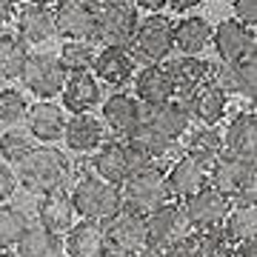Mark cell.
I'll use <instances>...</instances> for the list:
<instances>
[{
	"mask_svg": "<svg viewBox=\"0 0 257 257\" xmlns=\"http://www.w3.org/2000/svg\"><path fill=\"white\" fill-rule=\"evenodd\" d=\"M166 69H169L172 80H175V97L192 94L197 86H203L211 77V66L192 55H183L177 60H172V63H166Z\"/></svg>",
	"mask_w": 257,
	"mask_h": 257,
	"instance_id": "83f0119b",
	"label": "cell"
},
{
	"mask_svg": "<svg viewBox=\"0 0 257 257\" xmlns=\"http://www.w3.org/2000/svg\"><path fill=\"white\" fill-rule=\"evenodd\" d=\"M20 77H23V86H26L29 92H35L40 100H52L63 89L66 69L57 60V55L37 49V52H26Z\"/></svg>",
	"mask_w": 257,
	"mask_h": 257,
	"instance_id": "ba28073f",
	"label": "cell"
},
{
	"mask_svg": "<svg viewBox=\"0 0 257 257\" xmlns=\"http://www.w3.org/2000/svg\"><path fill=\"white\" fill-rule=\"evenodd\" d=\"M100 257H135V254H126V251H117V248H106Z\"/></svg>",
	"mask_w": 257,
	"mask_h": 257,
	"instance_id": "bcb514c9",
	"label": "cell"
},
{
	"mask_svg": "<svg viewBox=\"0 0 257 257\" xmlns=\"http://www.w3.org/2000/svg\"><path fill=\"white\" fill-rule=\"evenodd\" d=\"M55 29L63 40H92L94 29V0H57L55 3Z\"/></svg>",
	"mask_w": 257,
	"mask_h": 257,
	"instance_id": "7c38bea8",
	"label": "cell"
},
{
	"mask_svg": "<svg viewBox=\"0 0 257 257\" xmlns=\"http://www.w3.org/2000/svg\"><path fill=\"white\" fill-rule=\"evenodd\" d=\"M203 0H166V6H172L175 12H189V9H194V6H200Z\"/></svg>",
	"mask_w": 257,
	"mask_h": 257,
	"instance_id": "ee69618b",
	"label": "cell"
},
{
	"mask_svg": "<svg viewBox=\"0 0 257 257\" xmlns=\"http://www.w3.org/2000/svg\"><path fill=\"white\" fill-rule=\"evenodd\" d=\"M26 109H29V103L23 97V92H18V89H3L0 92V123L15 126V123L23 120Z\"/></svg>",
	"mask_w": 257,
	"mask_h": 257,
	"instance_id": "74e56055",
	"label": "cell"
},
{
	"mask_svg": "<svg viewBox=\"0 0 257 257\" xmlns=\"http://www.w3.org/2000/svg\"><path fill=\"white\" fill-rule=\"evenodd\" d=\"M152 257H189L183 248H172V251H155Z\"/></svg>",
	"mask_w": 257,
	"mask_h": 257,
	"instance_id": "f6af8a7d",
	"label": "cell"
},
{
	"mask_svg": "<svg viewBox=\"0 0 257 257\" xmlns=\"http://www.w3.org/2000/svg\"><path fill=\"white\" fill-rule=\"evenodd\" d=\"M74 217H77V211H74V206H72V197H69L63 189L43 194V200L37 206V223H40L43 229H49L52 234H57V237L72 229Z\"/></svg>",
	"mask_w": 257,
	"mask_h": 257,
	"instance_id": "603a6c76",
	"label": "cell"
},
{
	"mask_svg": "<svg viewBox=\"0 0 257 257\" xmlns=\"http://www.w3.org/2000/svg\"><path fill=\"white\" fill-rule=\"evenodd\" d=\"M211 80L220 86L223 92H234L246 100H254V89H257V66L254 55L234 60V63H223V66H211Z\"/></svg>",
	"mask_w": 257,
	"mask_h": 257,
	"instance_id": "ffe728a7",
	"label": "cell"
},
{
	"mask_svg": "<svg viewBox=\"0 0 257 257\" xmlns=\"http://www.w3.org/2000/svg\"><path fill=\"white\" fill-rule=\"evenodd\" d=\"M69 197H72L74 211L80 214L83 220H94V223H103L106 217H111L123 206L120 189L106 183V180H100L97 175H83L74 183Z\"/></svg>",
	"mask_w": 257,
	"mask_h": 257,
	"instance_id": "277c9868",
	"label": "cell"
},
{
	"mask_svg": "<svg viewBox=\"0 0 257 257\" xmlns=\"http://www.w3.org/2000/svg\"><path fill=\"white\" fill-rule=\"evenodd\" d=\"M100 120H103V126H106V132H111L114 138L126 140L128 135H135L138 126H140V100L135 94L114 92L111 97L103 100Z\"/></svg>",
	"mask_w": 257,
	"mask_h": 257,
	"instance_id": "2e32d148",
	"label": "cell"
},
{
	"mask_svg": "<svg viewBox=\"0 0 257 257\" xmlns=\"http://www.w3.org/2000/svg\"><path fill=\"white\" fill-rule=\"evenodd\" d=\"M60 94H63V106L72 111V114L92 111L94 106L100 103V80H97L89 69H86V72H66Z\"/></svg>",
	"mask_w": 257,
	"mask_h": 257,
	"instance_id": "44dd1931",
	"label": "cell"
},
{
	"mask_svg": "<svg viewBox=\"0 0 257 257\" xmlns=\"http://www.w3.org/2000/svg\"><path fill=\"white\" fill-rule=\"evenodd\" d=\"M26 46L15 35H0V80H15L23 69Z\"/></svg>",
	"mask_w": 257,
	"mask_h": 257,
	"instance_id": "e575fe53",
	"label": "cell"
},
{
	"mask_svg": "<svg viewBox=\"0 0 257 257\" xmlns=\"http://www.w3.org/2000/svg\"><path fill=\"white\" fill-rule=\"evenodd\" d=\"M226 152L223 146V132H217L214 126H200L194 128L189 140H186V155L194 157V160H200L203 166H211V160H217V157Z\"/></svg>",
	"mask_w": 257,
	"mask_h": 257,
	"instance_id": "1f68e13d",
	"label": "cell"
},
{
	"mask_svg": "<svg viewBox=\"0 0 257 257\" xmlns=\"http://www.w3.org/2000/svg\"><path fill=\"white\" fill-rule=\"evenodd\" d=\"M92 169L94 175L111 186H120L128 177V160L123 140H103L100 146L92 152Z\"/></svg>",
	"mask_w": 257,
	"mask_h": 257,
	"instance_id": "cb8c5ba5",
	"label": "cell"
},
{
	"mask_svg": "<svg viewBox=\"0 0 257 257\" xmlns=\"http://www.w3.org/2000/svg\"><path fill=\"white\" fill-rule=\"evenodd\" d=\"M26 132L35 140H40L43 146L63 140V128H66V111L52 100H37L35 106L26 109Z\"/></svg>",
	"mask_w": 257,
	"mask_h": 257,
	"instance_id": "e0dca14e",
	"label": "cell"
},
{
	"mask_svg": "<svg viewBox=\"0 0 257 257\" xmlns=\"http://www.w3.org/2000/svg\"><path fill=\"white\" fill-rule=\"evenodd\" d=\"M192 226L186 220L180 206L166 203L160 209L146 214V251H172V248H183V243L192 237Z\"/></svg>",
	"mask_w": 257,
	"mask_h": 257,
	"instance_id": "5b68a950",
	"label": "cell"
},
{
	"mask_svg": "<svg viewBox=\"0 0 257 257\" xmlns=\"http://www.w3.org/2000/svg\"><path fill=\"white\" fill-rule=\"evenodd\" d=\"M15 254L18 257H63V243L57 234L43 229L40 223H29L23 234L15 243Z\"/></svg>",
	"mask_w": 257,
	"mask_h": 257,
	"instance_id": "f1b7e54d",
	"label": "cell"
},
{
	"mask_svg": "<svg viewBox=\"0 0 257 257\" xmlns=\"http://www.w3.org/2000/svg\"><path fill=\"white\" fill-rule=\"evenodd\" d=\"M117 189H120V200H123V206L140 211V214H149V211L160 209V206H166V203L172 200L169 186H166V177H163L160 169L132 172Z\"/></svg>",
	"mask_w": 257,
	"mask_h": 257,
	"instance_id": "8992f818",
	"label": "cell"
},
{
	"mask_svg": "<svg viewBox=\"0 0 257 257\" xmlns=\"http://www.w3.org/2000/svg\"><path fill=\"white\" fill-rule=\"evenodd\" d=\"M29 3H40V6H52V3H57V0H29Z\"/></svg>",
	"mask_w": 257,
	"mask_h": 257,
	"instance_id": "c3c4849f",
	"label": "cell"
},
{
	"mask_svg": "<svg viewBox=\"0 0 257 257\" xmlns=\"http://www.w3.org/2000/svg\"><path fill=\"white\" fill-rule=\"evenodd\" d=\"M103 237H106V248H117L126 254L143 257L146 251V214L120 206L111 217L100 223Z\"/></svg>",
	"mask_w": 257,
	"mask_h": 257,
	"instance_id": "52a82bcc",
	"label": "cell"
},
{
	"mask_svg": "<svg viewBox=\"0 0 257 257\" xmlns=\"http://www.w3.org/2000/svg\"><path fill=\"white\" fill-rule=\"evenodd\" d=\"M35 146H37L35 138L29 135L26 128L12 126V128H6V132H0V157H3L9 166H12V163L18 166Z\"/></svg>",
	"mask_w": 257,
	"mask_h": 257,
	"instance_id": "836d02e7",
	"label": "cell"
},
{
	"mask_svg": "<svg viewBox=\"0 0 257 257\" xmlns=\"http://www.w3.org/2000/svg\"><path fill=\"white\" fill-rule=\"evenodd\" d=\"M229 206L231 200L226 194H220L214 186L206 183L200 192L189 194L180 209H183L186 220L194 231H206V229H220L226 214H229Z\"/></svg>",
	"mask_w": 257,
	"mask_h": 257,
	"instance_id": "8fae6325",
	"label": "cell"
},
{
	"mask_svg": "<svg viewBox=\"0 0 257 257\" xmlns=\"http://www.w3.org/2000/svg\"><path fill=\"white\" fill-rule=\"evenodd\" d=\"M223 146L229 155L254 160L257 155V117L254 111H240L229 123V128L223 132Z\"/></svg>",
	"mask_w": 257,
	"mask_h": 257,
	"instance_id": "484cf974",
	"label": "cell"
},
{
	"mask_svg": "<svg viewBox=\"0 0 257 257\" xmlns=\"http://www.w3.org/2000/svg\"><path fill=\"white\" fill-rule=\"evenodd\" d=\"M209 186L231 203H254V160L223 152L209 166Z\"/></svg>",
	"mask_w": 257,
	"mask_h": 257,
	"instance_id": "7a4b0ae2",
	"label": "cell"
},
{
	"mask_svg": "<svg viewBox=\"0 0 257 257\" xmlns=\"http://www.w3.org/2000/svg\"><path fill=\"white\" fill-rule=\"evenodd\" d=\"M183 251L189 257H229V240L223 234V229H206L197 231L183 243Z\"/></svg>",
	"mask_w": 257,
	"mask_h": 257,
	"instance_id": "d6a6232c",
	"label": "cell"
},
{
	"mask_svg": "<svg viewBox=\"0 0 257 257\" xmlns=\"http://www.w3.org/2000/svg\"><path fill=\"white\" fill-rule=\"evenodd\" d=\"M63 140L66 146L77 152V155H92L94 149L106 140V126L103 120L92 111H80L66 117V128H63Z\"/></svg>",
	"mask_w": 257,
	"mask_h": 257,
	"instance_id": "ac0fdd59",
	"label": "cell"
},
{
	"mask_svg": "<svg viewBox=\"0 0 257 257\" xmlns=\"http://www.w3.org/2000/svg\"><path fill=\"white\" fill-rule=\"evenodd\" d=\"M138 26V9L132 0H94L92 40L103 46H128Z\"/></svg>",
	"mask_w": 257,
	"mask_h": 257,
	"instance_id": "3957f363",
	"label": "cell"
},
{
	"mask_svg": "<svg viewBox=\"0 0 257 257\" xmlns=\"http://www.w3.org/2000/svg\"><path fill=\"white\" fill-rule=\"evenodd\" d=\"M211 43V26L206 18H183L175 23V49H180L183 55L197 57L203 49Z\"/></svg>",
	"mask_w": 257,
	"mask_h": 257,
	"instance_id": "4dcf8cb0",
	"label": "cell"
},
{
	"mask_svg": "<svg viewBox=\"0 0 257 257\" xmlns=\"http://www.w3.org/2000/svg\"><path fill=\"white\" fill-rule=\"evenodd\" d=\"M189 117L192 114L175 97L166 103H152V106L140 103V126L138 128H143V132H149V135H155L160 140L177 143L189 132Z\"/></svg>",
	"mask_w": 257,
	"mask_h": 257,
	"instance_id": "30bf717a",
	"label": "cell"
},
{
	"mask_svg": "<svg viewBox=\"0 0 257 257\" xmlns=\"http://www.w3.org/2000/svg\"><path fill=\"white\" fill-rule=\"evenodd\" d=\"M15 26H18V37L23 43H32V46H40V43H49L52 37H57L55 29V12L52 6H40V3H23L15 9Z\"/></svg>",
	"mask_w": 257,
	"mask_h": 257,
	"instance_id": "9a60e30c",
	"label": "cell"
},
{
	"mask_svg": "<svg viewBox=\"0 0 257 257\" xmlns=\"http://www.w3.org/2000/svg\"><path fill=\"white\" fill-rule=\"evenodd\" d=\"M177 103L189 114H194L200 120V126H217L223 120V114H226V109H229V94L209 77L203 86H197L192 94H183Z\"/></svg>",
	"mask_w": 257,
	"mask_h": 257,
	"instance_id": "4fadbf2b",
	"label": "cell"
},
{
	"mask_svg": "<svg viewBox=\"0 0 257 257\" xmlns=\"http://www.w3.org/2000/svg\"><path fill=\"white\" fill-rule=\"evenodd\" d=\"M15 9H18L15 0H0V26H6V23L15 18Z\"/></svg>",
	"mask_w": 257,
	"mask_h": 257,
	"instance_id": "b9f144b4",
	"label": "cell"
},
{
	"mask_svg": "<svg viewBox=\"0 0 257 257\" xmlns=\"http://www.w3.org/2000/svg\"><path fill=\"white\" fill-rule=\"evenodd\" d=\"M163 177H166V186H169V194L186 200L189 194L200 192L203 186L209 183V166H203L200 160L183 155L169 166V172H163Z\"/></svg>",
	"mask_w": 257,
	"mask_h": 257,
	"instance_id": "d6986e66",
	"label": "cell"
},
{
	"mask_svg": "<svg viewBox=\"0 0 257 257\" xmlns=\"http://www.w3.org/2000/svg\"><path fill=\"white\" fill-rule=\"evenodd\" d=\"M69 175H72V163L55 146H35L18 163V172H15L18 186H23L26 192L37 194V197L63 189Z\"/></svg>",
	"mask_w": 257,
	"mask_h": 257,
	"instance_id": "6da1fadb",
	"label": "cell"
},
{
	"mask_svg": "<svg viewBox=\"0 0 257 257\" xmlns=\"http://www.w3.org/2000/svg\"><path fill=\"white\" fill-rule=\"evenodd\" d=\"M106 251V237H103L100 223L83 220L74 223L72 229L66 231L63 254L69 257H100Z\"/></svg>",
	"mask_w": 257,
	"mask_h": 257,
	"instance_id": "4316f807",
	"label": "cell"
},
{
	"mask_svg": "<svg viewBox=\"0 0 257 257\" xmlns=\"http://www.w3.org/2000/svg\"><path fill=\"white\" fill-rule=\"evenodd\" d=\"M128 43L135 46V52L140 57H146L149 63H163L175 49V23L163 18L160 12L146 15L143 20H138Z\"/></svg>",
	"mask_w": 257,
	"mask_h": 257,
	"instance_id": "9c48e42d",
	"label": "cell"
},
{
	"mask_svg": "<svg viewBox=\"0 0 257 257\" xmlns=\"http://www.w3.org/2000/svg\"><path fill=\"white\" fill-rule=\"evenodd\" d=\"M234 20L254 29L257 20V0H234Z\"/></svg>",
	"mask_w": 257,
	"mask_h": 257,
	"instance_id": "ab89813d",
	"label": "cell"
},
{
	"mask_svg": "<svg viewBox=\"0 0 257 257\" xmlns=\"http://www.w3.org/2000/svg\"><path fill=\"white\" fill-rule=\"evenodd\" d=\"M0 257H18V254H15L12 248H0Z\"/></svg>",
	"mask_w": 257,
	"mask_h": 257,
	"instance_id": "7dc6e473",
	"label": "cell"
},
{
	"mask_svg": "<svg viewBox=\"0 0 257 257\" xmlns=\"http://www.w3.org/2000/svg\"><path fill=\"white\" fill-rule=\"evenodd\" d=\"M229 257H257V246L254 243H237L229 251Z\"/></svg>",
	"mask_w": 257,
	"mask_h": 257,
	"instance_id": "7bdbcfd3",
	"label": "cell"
},
{
	"mask_svg": "<svg viewBox=\"0 0 257 257\" xmlns=\"http://www.w3.org/2000/svg\"><path fill=\"white\" fill-rule=\"evenodd\" d=\"M223 234L229 243H254L257 237V206L254 203H231L229 214L223 220Z\"/></svg>",
	"mask_w": 257,
	"mask_h": 257,
	"instance_id": "f546056e",
	"label": "cell"
},
{
	"mask_svg": "<svg viewBox=\"0 0 257 257\" xmlns=\"http://www.w3.org/2000/svg\"><path fill=\"white\" fill-rule=\"evenodd\" d=\"M132 6H135V9L149 12V15H155V12H160L166 6V0H132Z\"/></svg>",
	"mask_w": 257,
	"mask_h": 257,
	"instance_id": "60d3db41",
	"label": "cell"
},
{
	"mask_svg": "<svg viewBox=\"0 0 257 257\" xmlns=\"http://www.w3.org/2000/svg\"><path fill=\"white\" fill-rule=\"evenodd\" d=\"M135 92H138V100L143 103V106L172 100V97H175V80H172L166 63H149L146 69H140L138 83H135Z\"/></svg>",
	"mask_w": 257,
	"mask_h": 257,
	"instance_id": "d4e9b609",
	"label": "cell"
},
{
	"mask_svg": "<svg viewBox=\"0 0 257 257\" xmlns=\"http://www.w3.org/2000/svg\"><path fill=\"white\" fill-rule=\"evenodd\" d=\"M211 43L223 63H234L254 55V29L240 20H223L211 29Z\"/></svg>",
	"mask_w": 257,
	"mask_h": 257,
	"instance_id": "5bb4252c",
	"label": "cell"
},
{
	"mask_svg": "<svg viewBox=\"0 0 257 257\" xmlns=\"http://www.w3.org/2000/svg\"><path fill=\"white\" fill-rule=\"evenodd\" d=\"M57 60L63 63L66 72H86V69H92L94 43L89 37H83V40H66L63 46H60Z\"/></svg>",
	"mask_w": 257,
	"mask_h": 257,
	"instance_id": "d590c367",
	"label": "cell"
},
{
	"mask_svg": "<svg viewBox=\"0 0 257 257\" xmlns=\"http://www.w3.org/2000/svg\"><path fill=\"white\" fill-rule=\"evenodd\" d=\"M29 226V217L18 206H6L0 203V248H15L18 237Z\"/></svg>",
	"mask_w": 257,
	"mask_h": 257,
	"instance_id": "8d00e7d4",
	"label": "cell"
},
{
	"mask_svg": "<svg viewBox=\"0 0 257 257\" xmlns=\"http://www.w3.org/2000/svg\"><path fill=\"white\" fill-rule=\"evenodd\" d=\"M92 69L97 80L109 86H123L135 74V57L126 46H103L100 52H94Z\"/></svg>",
	"mask_w": 257,
	"mask_h": 257,
	"instance_id": "7402d4cb",
	"label": "cell"
},
{
	"mask_svg": "<svg viewBox=\"0 0 257 257\" xmlns=\"http://www.w3.org/2000/svg\"><path fill=\"white\" fill-rule=\"evenodd\" d=\"M15 189H18V177H15V172H12V166L6 160H0V203L9 200Z\"/></svg>",
	"mask_w": 257,
	"mask_h": 257,
	"instance_id": "f35d334b",
	"label": "cell"
}]
</instances>
